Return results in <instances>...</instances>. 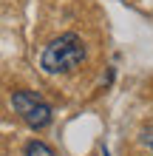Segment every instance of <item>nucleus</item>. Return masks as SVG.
Listing matches in <instances>:
<instances>
[{
	"instance_id": "obj_1",
	"label": "nucleus",
	"mask_w": 153,
	"mask_h": 156,
	"mask_svg": "<svg viewBox=\"0 0 153 156\" xmlns=\"http://www.w3.org/2000/svg\"><path fill=\"white\" fill-rule=\"evenodd\" d=\"M85 60V43L79 34L65 31L60 37H54L40 54V68L46 74H68L77 66H82Z\"/></svg>"
},
{
	"instance_id": "obj_2",
	"label": "nucleus",
	"mask_w": 153,
	"mask_h": 156,
	"mask_svg": "<svg viewBox=\"0 0 153 156\" xmlns=\"http://www.w3.org/2000/svg\"><path fill=\"white\" fill-rule=\"evenodd\" d=\"M12 108L34 131H43V128L51 125V105L40 94H34V91H14L12 94Z\"/></svg>"
},
{
	"instance_id": "obj_3",
	"label": "nucleus",
	"mask_w": 153,
	"mask_h": 156,
	"mask_svg": "<svg viewBox=\"0 0 153 156\" xmlns=\"http://www.w3.org/2000/svg\"><path fill=\"white\" fill-rule=\"evenodd\" d=\"M26 156H57L46 142H40V139H31L29 145H26Z\"/></svg>"
},
{
	"instance_id": "obj_4",
	"label": "nucleus",
	"mask_w": 153,
	"mask_h": 156,
	"mask_svg": "<svg viewBox=\"0 0 153 156\" xmlns=\"http://www.w3.org/2000/svg\"><path fill=\"white\" fill-rule=\"evenodd\" d=\"M150 151H153V139H150Z\"/></svg>"
},
{
	"instance_id": "obj_5",
	"label": "nucleus",
	"mask_w": 153,
	"mask_h": 156,
	"mask_svg": "<svg viewBox=\"0 0 153 156\" xmlns=\"http://www.w3.org/2000/svg\"><path fill=\"white\" fill-rule=\"evenodd\" d=\"M105 156H111V153H108V151H105Z\"/></svg>"
}]
</instances>
